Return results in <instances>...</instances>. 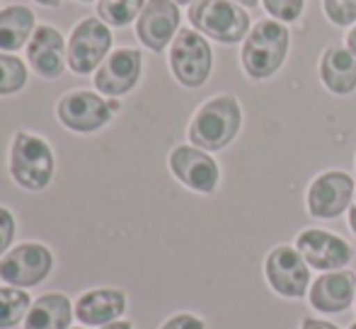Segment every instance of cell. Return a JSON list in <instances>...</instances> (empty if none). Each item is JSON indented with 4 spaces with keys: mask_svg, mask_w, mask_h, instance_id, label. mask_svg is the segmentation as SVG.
<instances>
[{
    "mask_svg": "<svg viewBox=\"0 0 356 329\" xmlns=\"http://www.w3.org/2000/svg\"><path fill=\"white\" fill-rule=\"evenodd\" d=\"M349 329H356V322H354V325H352V327H349Z\"/></svg>",
    "mask_w": 356,
    "mask_h": 329,
    "instance_id": "35",
    "label": "cell"
},
{
    "mask_svg": "<svg viewBox=\"0 0 356 329\" xmlns=\"http://www.w3.org/2000/svg\"><path fill=\"white\" fill-rule=\"evenodd\" d=\"M80 3H90V0H80Z\"/></svg>",
    "mask_w": 356,
    "mask_h": 329,
    "instance_id": "36",
    "label": "cell"
},
{
    "mask_svg": "<svg viewBox=\"0 0 356 329\" xmlns=\"http://www.w3.org/2000/svg\"><path fill=\"white\" fill-rule=\"evenodd\" d=\"M349 228L354 230V235H356V194H354V201H352V206H349Z\"/></svg>",
    "mask_w": 356,
    "mask_h": 329,
    "instance_id": "29",
    "label": "cell"
},
{
    "mask_svg": "<svg viewBox=\"0 0 356 329\" xmlns=\"http://www.w3.org/2000/svg\"><path fill=\"white\" fill-rule=\"evenodd\" d=\"M310 305L325 315H337L352 307L356 298V273L349 269L327 271L310 283Z\"/></svg>",
    "mask_w": 356,
    "mask_h": 329,
    "instance_id": "14",
    "label": "cell"
},
{
    "mask_svg": "<svg viewBox=\"0 0 356 329\" xmlns=\"http://www.w3.org/2000/svg\"><path fill=\"white\" fill-rule=\"evenodd\" d=\"M99 329H134L131 327V322H112V325H104V327H99Z\"/></svg>",
    "mask_w": 356,
    "mask_h": 329,
    "instance_id": "31",
    "label": "cell"
},
{
    "mask_svg": "<svg viewBox=\"0 0 356 329\" xmlns=\"http://www.w3.org/2000/svg\"><path fill=\"white\" fill-rule=\"evenodd\" d=\"M13 240H15V216L8 208L0 206V257L8 252Z\"/></svg>",
    "mask_w": 356,
    "mask_h": 329,
    "instance_id": "26",
    "label": "cell"
},
{
    "mask_svg": "<svg viewBox=\"0 0 356 329\" xmlns=\"http://www.w3.org/2000/svg\"><path fill=\"white\" fill-rule=\"evenodd\" d=\"M175 3H179V5H184V3H194V0H175Z\"/></svg>",
    "mask_w": 356,
    "mask_h": 329,
    "instance_id": "34",
    "label": "cell"
},
{
    "mask_svg": "<svg viewBox=\"0 0 356 329\" xmlns=\"http://www.w3.org/2000/svg\"><path fill=\"white\" fill-rule=\"evenodd\" d=\"M37 3H42V5H58L61 0H37Z\"/></svg>",
    "mask_w": 356,
    "mask_h": 329,
    "instance_id": "33",
    "label": "cell"
},
{
    "mask_svg": "<svg viewBox=\"0 0 356 329\" xmlns=\"http://www.w3.org/2000/svg\"><path fill=\"white\" fill-rule=\"evenodd\" d=\"M127 312V293L119 288H95L78 298L75 317L80 325L104 327L117 322Z\"/></svg>",
    "mask_w": 356,
    "mask_h": 329,
    "instance_id": "16",
    "label": "cell"
},
{
    "mask_svg": "<svg viewBox=\"0 0 356 329\" xmlns=\"http://www.w3.org/2000/svg\"><path fill=\"white\" fill-rule=\"evenodd\" d=\"M179 27V8L175 0H148L136 22L138 39L150 51H163Z\"/></svg>",
    "mask_w": 356,
    "mask_h": 329,
    "instance_id": "15",
    "label": "cell"
},
{
    "mask_svg": "<svg viewBox=\"0 0 356 329\" xmlns=\"http://www.w3.org/2000/svg\"><path fill=\"white\" fill-rule=\"evenodd\" d=\"M289 51V29L274 19L257 22L243 47V68L254 81H267L282 68Z\"/></svg>",
    "mask_w": 356,
    "mask_h": 329,
    "instance_id": "2",
    "label": "cell"
},
{
    "mask_svg": "<svg viewBox=\"0 0 356 329\" xmlns=\"http://www.w3.org/2000/svg\"><path fill=\"white\" fill-rule=\"evenodd\" d=\"M34 12L24 5L0 10V51H17L34 32Z\"/></svg>",
    "mask_w": 356,
    "mask_h": 329,
    "instance_id": "20",
    "label": "cell"
},
{
    "mask_svg": "<svg viewBox=\"0 0 356 329\" xmlns=\"http://www.w3.org/2000/svg\"><path fill=\"white\" fill-rule=\"evenodd\" d=\"M73 329H85V327H73Z\"/></svg>",
    "mask_w": 356,
    "mask_h": 329,
    "instance_id": "37",
    "label": "cell"
},
{
    "mask_svg": "<svg viewBox=\"0 0 356 329\" xmlns=\"http://www.w3.org/2000/svg\"><path fill=\"white\" fill-rule=\"evenodd\" d=\"M320 78L325 87L334 94H349L356 90V56L349 49L330 47L320 61Z\"/></svg>",
    "mask_w": 356,
    "mask_h": 329,
    "instance_id": "19",
    "label": "cell"
},
{
    "mask_svg": "<svg viewBox=\"0 0 356 329\" xmlns=\"http://www.w3.org/2000/svg\"><path fill=\"white\" fill-rule=\"evenodd\" d=\"M119 109L117 102H107L99 94L88 92V90H78V92H68L66 97L58 102V121L75 133H92L99 131L104 124L112 119V114Z\"/></svg>",
    "mask_w": 356,
    "mask_h": 329,
    "instance_id": "8",
    "label": "cell"
},
{
    "mask_svg": "<svg viewBox=\"0 0 356 329\" xmlns=\"http://www.w3.org/2000/svg\"><path fill=\"white\" fill-rule=\"evenodd\" d=\"M267 281L279 296L284 298H303L310 291V267L303 254L291 245H279L269 252L267 264Z\"/></svg>",
    "mask_w": 356,
    "mask_h": 329,
    "instance_id": "7",
    "label": "cell"
},
{
    "mask_svg": "<svg viewBox=\"0 0 356 329\" xmlns=\"http://www.w3.org/2000/svg\"><path fill=\"white\" fill-rule=\"evenodd\" d=\"M27 58L32 63L34 73H39L47 81H54L63 73L66 66V44H63L61 32L54 27H37L34 37L27 47Z\"/></svg>",
    "mask_w": 356,
    "mask_h": 329,
    "instance_id": "17",
    "label": "cell"
},
{
    "mask_svg": "<svg viewBox=\"0 0 356 329\" xmlns=\"http://www.w3.org/2000/svg\"><path fill=\"white\" fill-rule=\"evenodd\" d=\"M267 12L279 22H293L303 12V0H262Z\"/></svg>",
    "mask_w": 356,
    "mask_h": 329,
    "instance_id": "24",
    "label": "cell"
},
{
    "mask_svg": "<svg viewBox=\"0 0 356 329\" xmlns=\"http://www.w3.org/2000/svg\"><path fill=\"white\" fill-rule=\"evenodd\" d=\"M189 22L220 44L240 42L250 29L248 12L230 0H194L189 8Z\"/></svg>",
    "mask_w": 356,
    "mask_h": 329,
    "instance_id": "4",
    "label": "cell"
},
{
    "mask_svg": "<svg viewBox=\"0 0 356 329\" xmlns=\"http://www.w3.org/2000/svg\"><path fill=\"white\" fill-rule=\"evenodd\" d=\"M170 169L172 174L199 194H211L218 187V164L207 151L192 146H179L170 155Z\"/></svg>",
    "mask_w": 356,
    "mask_h": 329,
    "instance_id": "12",
    "label": "cell"
},
{
    "mask_svg": "<svg viewBox=\"0 0 356 329\" xmlns=\"http://www.w3.org/2000/svg\"><path fill=\"white\" fill-rule=\"evenodd\" d=\"M347 49H349V51H352L354 56H356V24H354L352 32L347 34Z\"/></svg>",
    "mask_w": 356,
    "mask_h": 329,
    "instance_id": "30",
    "label": "cell"
},
{
    "mask_svg": "<svg viewBox=\"0 0 356 329\" xmlns=\"http://www.w3.org/2000/svg\"><path fill=\"white\" fill-rule=\"evenodd\" d=\"M54 269V254L42 242H22L0 257V281L5 286L32 288L47 281Z\"/></svg>",
    "mask_w": 356,
    "mask_h": 329,
    "instance_id": "6",
    "label": "cell"
},
{
    "mask_svg": "<svg viewBox=\"0 0 356 329\" xmlns=\"http://www.w3.org/2000/svg\"><path fill=\"white\" fill-rule=\"evenodd\" d=\"M112 49V32L99 19H83L73 29L68 42V68L78 76H88L104 61V56Z\"/></svg>",
    "mask_w": 356,
    "mask_h": 329,
    "instance_id": "9",
    "label": "cell"
},
{
    "mask_svg": "<svg viewBox=\"0 0 356 329\" xmlns=\"http://www.w3.org/2000/svg\"><path fill=\"white\" fill-rule=\"evenodd\" d=\"M10 174L27 192H42L54 177V153L49 143L19 131L10 148Z\"/></svg>",
    "mask_w": 356,
    "mask_h": 329,
    "instance_id": "3",
    "label": "cell"
},
{
    "mask_svg": "<svg viewBox=\"0 0 356 329\" xmlns=\"http://www.w3.org/2000/svg\"><path fill=\"white\" fill-rule=\"evenodd\" d=\"M354 179L349 177L347 172H339V169H332V172H325L310 184L308 189V211L310 216L323 218V221H330V218H337L352 206L354 201Z\"/></svg>",
    "mask_w": 356,
    "mask_h": 329,
    "instance_id": "10",
    "label": "cell"
},
{
    "mask_svg": "<svg viewBox=\"0 0 356 329\" xmlns=\"http://www.w3.org/2000/svg\"><path fill=\"white\" fill-rule=\"evenodd\" d=\"M141 53L136 49H117L95 73V87L107 97H122L136 87L141 78Z\"/></svg>",
    "mask_w": 356,
    "mask_h": 329,
    "instance_id": "13",
    "label": "cell"
},
{
    "mask_svg": "<svg viewBox=\"0 0 356 329\" xmlns=\"http://www.w3.org/2000/svg\"><path fill=\"white\" fill-rule=\"evenodd\" d=\"M300 329H339V327L332 325V322H327V320H315V317H305L303 325H300Z\"/></svg>",
    "mask_w": 356,
    "mask_h": 329,
    "instance_id": "28",
    "label": "cell"
},
{
    "mask_svg": "<svg viewBox=\"0 0 356 329\" xmlns=\"http://www.w3.org/2000/svg\"><path fill=\"white\" fill-rule=\"evenodd\" d=\"M238 3L248 5V8H254V5H257V0H238Z\"/></svg>",
    "mask_w": 356,
    "mask_h": 329,
    "instance_id": "32",
    "label": "cell"
},
{
    "mask_svg": "<svg viewBox=\"0 0 356 329\" xmlns=\"http://www.w3.org/2000/svg\"><path fill=\"white\" fill-rule=\"evenodd\" d=\"M240 126H243V112H240L238 99L230 94L213 97L192 119L189 141L194 143V148H202L209 153L223 151L238 136Z\"/></svg>",
    "mask_w": 356,
    "mask_h": 329,
    "instance_id": "1",
    "label": "cell"
},
{
    "mask_svg": "<svg viewBox=\"0 0 356 329\" xmlns=\"http://www.w3.org/2000/svg\"><path fill=\"white\" fill-rule=\"evenodd\" d=\"M29 307H32V298L24 288L3 286L0 288V329H13L24 322Z\"/></svg>",
    "mask_w": 356,
    "mask_h": 329,
    "instance_id": "21",
    "label": "cell"
},
{
    "mask_svg": "<svg viewBox=\"0 0 356 329\" xmlns=\"http://www.w3.org/2000/svg\"><path fill=\"white\" fill-rule=\"evenodd\" d=\"M325 12L339 27L354 24L356 19V0H325Z\"/></svg>",
    "mask_w": 356,
    "mask_h": 329,
    "instance_id": "25",
    "label": "cell"
},
{
    "mask_svg": "<svg viewBox=\"0 0 356 329\" xmlns=\"http://www.w3.org/2000/svg\"><path fill=\"white\" fill-rule=\"evenodd\" d=\"M148 0H99L97 15L112 27H124V24L134 22L136 15L145 8Z\"/></svg>",
    "mask_w": 356,
    "mask_h": 329,
    "instance_id": "22",
    "label": "cell"
},
{
    "mask_svg": "<svg viewBox=\"0 0 356 329\" xmlns=\"http://www.w3.org/2000/svg\"><path fill=\"white\" fill-rule=\"evenodd\" d=\"M160 329H207L202 317L189 315V312H179V315L170 317L168 322H163Z\"/></svg>",
    "mask_w": 356,
    "mask_h": 329,
    "instance_id": "27",
    "label": "cell"
},
{
    "mask_svg": "<svg viewBox=\"0 0 356 329\" xmlns=\"http://www.w3.org/2000/svg\"><path fill=\"white\" fill-rule=\"evenodd\" d=\"M296 249L303 254L308 267L318 271H337L354 259V247L347 240L327 230H318V228L300 233L296 240Z\"/></svg>",
    "mask_w": 356,
    "mask_h": 329,
    "instance_id": "11",
    "label": "cell"
},
{
    "mask_svg": "<svg viewBox=\"0 0 356 329\" xmlns=\"http://www.w3.org/2000/svg\"><path fill=\"white\" fill-rule=\"evenodd\" d=\"M75 307L63 293H44L32 303L27 317H24V329H68L73 322Z\"/></svg>",
    "mask_w": 356,
    "mask_h": 329,
    "instance_id": "18",
    "label": "cell"
},
{
    "mask_svg": "<svg viewBox=\"0 0 356 329\" xmlns=\"http://www.w3.org/2000/svg\"><path fill=\"white\" fill-rule=\"evenodd\" d=\"M27 83V68L19 58L0 53V94H15Z\"/></svg>",
    "mask_w": 356,
    "mask_h": 329,
    "instance_id": "23",
    "label": "cell"
},
{
    "mask_svg": "<svg viewBox=\"0 0 356 329\" xmlns=\"http://www.w3.org/2000/svg\"><path fill=\"white\" fill-rule=\"evenodd\" d=\"M213 56L209 42L194 29H179L170 49V68L184 87H202L211 76Z\"/></svg>",
    "mask_w": 356,
    "mask_h": 329,
    "instance_id": "5",
    "label": "cell"
}]
</instances>
